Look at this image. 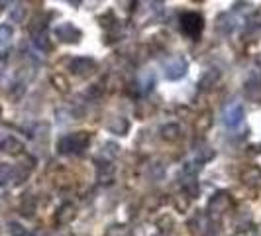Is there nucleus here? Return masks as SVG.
I'll return each mask as SVG.
<instances>
[{
    "instance_id": "nucleus-8",
    "label": "nucleus",
    "mask_w": 261,
    "mask_h": 236,
    "mask_svg": "<svg viewBox=\"0 0 261 236\" xmlns=\"http://www.w3.org/2000/svg\"><path fill=\"white\" fill-rule=\"evenodd\" d=\"M0 152L2 154H8V156H20L24 152V144L14 138V136H6L2 142H0Z\"/></svg>"
},
{
    "instance_id": "nucleus-17",
    "label": "nucleus",
    "mask_w": 261,
    "mask_h": 236,
    "mask_svg": "<svg viewBox=\"0 0 261 236\" xmlns=\"http://www.w3.org/2000/svg\"><path fill=\"white\" fill-rule=\"evenodd\" d=\"M14 177V169L8 165H0V185H6L8 181H12Z\"/></svg>"
},
{
    "instance_id": "nucleus-5",
    "label": "nucleus",
    "mask_w": 261,
    "mask_h": 236,
    "mask_svg": "<svg viewBox=\"0 0 261 236\" xmlns=\"http://www.w3.org/2000/svg\"><path fill=\"white\" fill-rule=\"evenodd\" d=\"M83 36V32L73 26V24H69V22H65V24H59L57 28H55V38L59 39V41H63V43H73V41H79Z\"/></svg>"
},
{
    "instance_id": "nucleus-2",
    "label": "nucleus",
    "mask_w": 261,
    "mask_h": 236,
    "mask_svg": "<svg viewBox=\"0 0 261 236\" xmlns=\"http://www.w3.org/2000/svg\"><path fill=\"white\" fill-rule=\"evenodd\" d=\"M202 28H204V20L196 12H188V14H185L181 18V30L185 32L188 38H198Z\"/></svg>"
},
{
    "instance_id": "nucleus-10",
    "label": "nucleus",
    "mask_w": 261,
    "mask_h": 236,
    "mask_svg": "<svg viewBox=\"0 0 261 236\" xmlns=\"http://www.w3.org/2000/svg\"><path fill=\"white\" fill-rule=\"evenodd\" d=\"M242 181L250 187H261V169L258 165H250L242 171Z\"/></svg>"
},
{
    "instance_id": "nucleus-6",
    "label": "nucleus",
    "mask_w": 261,
    "mask_h": 236,
    "mask_svg": "<svg viewBox=\"0 0 261 236\" xmlns=\"http://www.w3.org/2000/svg\"><path fill=\"white\" fill-rule=\"evenodd\" d=\"M69 67L75 75H90L96 69V61L90 57H75L69 63Z\"/></svg>"
},
{
    "instance_id": "nucleus-16",
    "label": "nucleus",
    "mask_w": 261,
    "mask_h": 236,
    "mask_svg": "<svg viewBox=\"0 0 261 236\" xmlns=\"http://www.w3.org/2000/svg\"><path fill=\"white\" fill-rule=\"evenodd\" d=\"M218 77H220V73H218L216 69H212V71H208V73L204 75V79L200 81V87H202V89H208V87H210L212 83H216V81H218Z\"/></svg>"
},
{
    "instance_id": "nucleus-14",
    "label": "nucleus",
    "mask_w": 261,
    "mask_h": 236,
    "mask_svg": "<svg viewBox=\"0 0 261 236\" xmlns=\"http://www.w3.org/2000/svg\"><path fill=\"white\" fill-rule=\"evenodd\" d=\"M104 236H130V229L126 225H114L104 233Z\"/></svg>"
},
{
    "instance_id": "nucleus-1",
    "label": "nucleus",
    "mask_w": 261,
    "mask_h": 236,
    "mask_svg": "<svg viewBox=\"0 0 261 236\" xmlns=\"http://www.w3.org/2000/svg\"><path fill=\"white\" fill-rule=\"evenodd\" d=\"M90 142V136L87 132H75L65 138H61L59 142V152L61 154H81Z\"/></svg>"
},
{
    "instance_id": "nucleus-12",
    "label": "nucleus",
    "mask_w": 261,
    "mask_h": 236,
    "mask_svg": "<svg viewBox=\"0 0 261 236\" xmlns=\"http://www.w3.org/2000/svg\"><path fill=\"white\" fill-rule=\"evenodd\" d=\"M179 134H181V130H179L177 124H167V126L161 128V138L167 140V142H175L179 138Z\"/></svg>"
},
{
    "instance_id": "nucleus-7",
    "label": "nucleus",
    "mask_w": 261,
    "mask_h": 236,
    "mask_svg": "<svg viewBox=\"0 0 261 236\" xmlns=\"http://www.w3.org/2000/svg\"><path fill=\"white\" fill-rule=\"evenodd\" d=\"M230 207H232V197L228 195V193H224V191L216 193V195L210 199V203H208V211H210V213H216V215L226 213Z\"/></svg>"
},
{
    "instance_id": "nucleus-4",
    "label": "nucleus",
    "mask_w": 261,
    "mask_h": 236,
    "mask_svg": "<svg viewBox=\"0 0 261 236\" xmlns=\"http://www.w3.org/2000/svg\"><path fill=\"white\" fill-rule=\"evenodd\" d=\"M186 69H188V63L183 57H173L165 63V77L171 79V81H177V79L185 77Z\"/></svg>"
},
{
    "instance_id": "nucleus-21",
    "label": "nucleus",
    "mask_w": 261,
    "mask_h": 236,
    "mask_svg": "<svg viewBox=\"0 0 261 236\" xmlns=\"http://www.w3.org/2000/svg\"><path fill=\"white\" fill-rule=\"evenodd\" d=\"M194 2H202V0H194Z\"/></svg>"
},
{
    "instance_id": "nucleus-3",
    "label": "nucleus",
    "mask_w": 261,
    "mask_h": 236,
    "mask_svg": "<svg viewBox=\"0 0 261 236\" xmlns=\"http://www.w3.org/2000/svg\"><path fill=\"white\" fill-rule=\"evenodd\" d=\"M224 124L228 126V128H238L240 124H242V120H244V107L240 105V103H232V105H228L226 109H224Z\"/></svg>"
},
{
    "instance_id": "nucleus-18",
    "label": "nucleus",
    "mask_w": 261,
    "mask_h": 236,
    "mask_svg": "<svg viewBox=\"0 0 261 236\" xmlns=\"http://www.w3.org/2000/svg\"><path fill=\"white\" fill-rule=\"evenodd\" d=\"M108 130L114 132V134H124V132L128 130V120H124V118L120 120V118H118V122H116V124H114V122L108 124Z\"/></svg>"
},
{
    "instance_id": "nucleus-19",
    "label": "nucleus",
    "mask_w": 261,
    "mask_h": 236,
    "mask_svg": "<svg viewBox=\"0 0 261 236\" xmlns=\"http://www.w3.org/2000/svg\"><path fill=\"white\" fill-rule=\"evenodd\" d=\"M51 83H53L61 93H67V91H69V83H67V79L63 77V75H53Z\"/></svg>"
},
{
    "instance_id": "nucleus-11",
    "label": "nucleus",
    "mask_w": 261,
    "mask_h": 236,
    "mask_svg": "<svg viewBox=\"0 0 261 236\" xmlns=\"http://www.w3.org/2000/svg\"><path fill=\"white\" fill-rule=\"evenodd\" d=\"M75 215H77L75 205L65 203V205L59 207V211H57V215H55V223H57V225H69L75 219Z\"/></svg>"
},
{
    "instance_id": "nucleus-20",
    "label": "nucleus",
    "mask_w": 261,
    "mask_h": 236,
    "mask_svg": "<svg viewBox=\"0 0 261 236\" xmlns=\"http://www.w3.org/2000/svg\"><path fill=\"white\" fill-rule=\"evenodd\" d=\"M8 2H10V0H0V6H6Z\"/></svg>"
},
{
    "instance_id": "nucleus-13",
    "label": "nucleus",
    "mask_w": 261,
    "mask_h": 236,
    "mask_svg": "<svg viewBox=\"0 0 261 236\" xmlns=\"http://www.w3.org/2000/svg\"><path fill=\"white\" fill-rule=\"evenodd\" d=\"M12 36H14V32H12V26H8V24H2V26H0V51H4V49L10 45Z\"/></svg>"
},
{
    "instance_id": "nucleus-15",
    "label": "nucleus",
    "mask_w": 261,
    "mask_h": 236,
    "mask_svg": "<svg viewBox=\"0 0 261 236\" xmlns=\"http://www.w3.org/2000/svg\"><path fill=\"white\" fill-rule=\"evenodd\" d=\"M210 124H212V115H210V113H204L202 117L196 120V128H198V132H206V130L210 128Z\"/></svg>"
},
{
    "instance_id": "nucleus-9",
    "label": "nucleus",
    "mask_w": 261,
    "mask_h": 236,
    "mask_svg": "<svg viewBox=\"0 0 261 236\" xmlns=\"http://www.w3.org/2000/svg\"><path fill=\"white\" fill-rule=\"evenodd\" d=\"M244 93H246V99H248L250 103L260 105L261 103V79H258V77L250 79V81L246 83V87H244Z\"/></svg>"
}]
</instances>
